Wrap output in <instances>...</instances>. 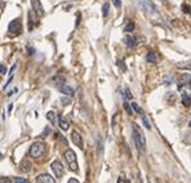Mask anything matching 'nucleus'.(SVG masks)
I'll return each instance as SVG.
<instances>
[{
	"mask_svg": "<svg viewBox=\"0 0 191 183\" xmlns=\"http://www.w3.org/2000/svg\"><path fill=\"white\" fill-rule=\"evenodd\" d=\"M47 151V145L43 143V142H35L31 145V148H30V155L35 157V159H39Z\"/></svg>",
	"mask_w": 191,
	"mask_h": 183,
	"instance_id": "7ed1b4c3",
	"label": "nucleus"
},
{
	"mask_svg": "<svg viewBox=\"0 0 191 183\" xmlns=\"http://www.w3.org/2000/svg\"><path fill=\"white\" fill-rule=\"evenodd\" d=\"M142 123L145 124V126H146L147 129H150V128H151V125H150V123H148V120H147V117H146L145 115H142Z\"/></svg>",
	"mask_w": 191,
	"mask_h": 183,
	"instance_id": "4be33fe9",
	"label": "nucleus"
},
{
	"mask_svg": "<svg viewBox=\"0 0 191 183\" xmlns=\"http://www.w3.org/2000/svg\"><path fill=\"white\" fill-rule=\"evenodd\" d=\"M181 99H182V104L185 107H190L191 106V94H188L187 92H183L182 93Z\"/></svg>",
	"mask_w": 191,
	"mask_h": 183,
	"instance_id": "ddd939ff",
	"label": "nucleus"
},
{
	"mask_svg": "<svg viewBox=\"0 0 191 183\" xmlns=\"http://www.w3.org/2000/svg\"><path fill=\"white\" fill-rule=\"evenodd\" d=\"M61 102L63 103V106H69L71 103V99L70 98H66V97H63V98H61Z\"/></svg>",
	"mask_w": 191,
	"mask_h": 183,
	"instance_id": "5701e85b",
	"label": "nucleus"
},
{
	"mask_svg": "<svg viewBox=\"0 0 191 183\" xmlns=\"http://www.w3.org/2000/svg\"><path fill=\"white\" fill-rule=\"evenodd\" d=\"M36 183H56L54 178H53L50 174L48 173H43V174H39L35 179Z\"/></svg>",
	"mask_w": 191,
	"mask_h": 183,
	"instance_id": "9d476101",
	"label": "nucleus"
},
{
	"mask_svg": "<svg viewBox=\"0 0 191 183\" xmlns=\"http://www.w3.org/2000/svg\"><path fill=\"white\" fill-rule=\"evenodd\" d=\"M58 124H59V128L62 129V130H67V129L70 128V124H69V121L65 119V117H59V120H58Z\"/></svg>",
	"mask_w": 191,
	"mask_h": 183,
	"instance_id": "2eb2a0df",
	"label": "nucleus"
},
{
	"mask_svg": "<svg viewBox=\"0 0 191 183\" xmlns=\"http://www.w3.org/2000/svg\"><path fill=\"white\" fill-rule=\"evenodd\" d=\"M47 119L52 123V125H57V123H58V117H57V115L53 112V111H49L47 114Z\"/></svg>",
	"mask_w": 191,
	"mask_h": 183,
	"instance_id": "4468645a",
	"label": "nucleus"
},
{
	"mask_svg": "<svg viewBox=\"0 0 191 183\" xmlns=\"http://www.w3.org/2000/svg\"><path fill=\"white\" fill-rule=\"evenodd\" d=\"M63 156H65V160L67 161L69 164V168L71 171H78L79 166H78V160H76V154L72 151L71 148L66 150L65 154H63Z\"/></svg>",
	"mask_w": 191,
	"mask_h": 183,
	"instance_id": "f03ea898",
	"label": "nucleus"
},
{
	"mask_svg": "<svg viewBox=\"0 0 191 183\" xmlns=\"http://www.w3.org/2000/svg\"><path fill=\"white\" fill-rule=\"evenodd\" d=\"M67 183H79V180H78L76 178H70V179L67 180Z\"/></svg>",
	"mask_w": 191,
	"mask_h": 183,
	"instance_id": "7c9ffc66",
	"label": "nucleus"
},
{
	"mask_svg": "<svg viewBox=\"0 0 191 183\" xmlns=\"http://www.w3.org/2000/svg\"><path fill=\"white\" fill-rule=\"evenodd\" d=\"M133 125V139H134V143L137 150H145L146 148V138L145 134L142 132V129L137 125V124H132Z\"/></svg>",
	"mask_w": 191,
	"mask_h": 183,
	"instance_id": "f257e3e1",
	"label": "nucleus"
},
{
	"mask_svg": "<svg viewBox=\"0 0 191 183\" xmlns=\"http://www.w3.org/2000/svg\"><path fill=\"white\" fill-rule=\"evenodd\" d=\"M12 110H13V104L10 103V104H9V107H8V112L10 114V112H12Z\"/></svg>",
	"mask_w": 191,
	"mask_h": 183,
	"instance_id": "473e14b6",
	"label": "nucleus"
},
{
	"mask_svg": "<svg viewBox=\"0 0 191 183\" xmlns=\"http://www.w3.org/2000/svg\"><path fill=\"white\" fill-rule=\"evenodd\" d=\"M124 109H125V111H126V114L128 115H133V111H132V104H129L126 101H124Z\"/></svg>",
	"mask_w": 191,
	"mask_h": 183,
	"instance_id": "aec40b11",
	"label": "nucleus"
},
{
	"mask_svg": "<svg viewBox=\"0 0 191 183\" xmlns=\"http://www.w3.org/2000/svg\"><path fill=\"white\" fill-rule=\"evenodd\" d=\"M132 104V109L136 111V112H138V114H141V115H143V111H142V109H141V107L138 106V104H137L136 102H132L131 103Z\"/></svg>",
	"mask_w": 191,
	"mask_h": 183,
	"instance_id": "412c9836",
	"label": "nucleus"
},
{
	"mask_svg": "<svg viewBox=\"0 0 191 183\" xmlns=\"http://www.w3.org/2000/svg\"><path fill=\"white\" fill-rule=\"evenodd\" d=\"M148 183H150V182H148Z\"/></svg>",
	"mask_w": 191,
	"mask_h": 183,
	"instance_id": "c9c22d12",
	"label": "nucleus"
},
{
	"mask_svg": "<svg viewBox=\"0 0 191 183\" xmlns=\"http://www.w3.org/2000/svg\"><path fill=\"white\" fill-rule=\"evenodd\" d=\"M0 74H2V75L7 74V67H5V66H3V64H0Z\"/></svg>",
	"mask_w": 191,
	"mask_h": 183,
	"instance_id": "cd10ccee",
	"label": "nucleus"
},
{
	"mask_svg": "<svg viewBox=\"0 0 191 183\" xmlns=\"http://www.w3.org/2000/svg\"><path fill=\"white\" fill-rule=\"evenodd\" d=\"M57 135H58V138H59V142H61V143H63L65 146H67V141L65 139V137L61 135V134H57Z\"/></svg>",
	"mask_w": 191,
	"mask_h": 183,
	"instance_id": "393cba45",
	"label": "nucleus"
},
{
	"mask_svg": "<svg viewBox=\"0 0 191 183\" xmlns=\"http://www.w3.org/2000/svg\"><path fill=\"white\" fill-rule=\"evenodd\" d=\"M182 8L185 9V13H190V8H188L186 4H183V5H182Z\"/></svg>",
	"mask_w": 191,
	"mask_h": 183,
	"instance_id": "2f4dec72",
	"label": "nucleus"
},
{
	"mask_svg": "<svg viewBox=\"0 0 191 183\" xmlns=\"http://www.w3.org/2000/svg\"><path fill=\"white\" fill-rule=\"evenodd\" d=\"M31 5H33V10L36 13V16H39V17L44 16V8L41 5L40 0H31Z\"/></svg>",
	"mask_w": 191,
	"mask_h": 183,
	"instance_id": "1a4fd4ad",
	"label": "nucleus"
},
{
	"mask_svg": "<svg viewBox=\"0 0 191 183\" xmlns=\"http://www.w3.org/2000/svg\"><path fill=\"white\" fill-rule=\"evenodd\" d=\"M124 44L128 48H134L137 45V39L132 35H125L124 36Z\"/></svg>",
	"mask_w": 191,
	"mask_h": 183,
	"instance_id": "9b49d317",
	"label": "nucleus"
},
{
	"mask_svg": "<svg viewBox=\"0 0 191 183\" xmlns=\"http://www.w3.org/2000/svg\"><path fill=\"white\" fill-rule=\"evenodd\" d=\"M2 159H3V154H2V152H0V160H2Z\"/></svg>",
	"mask_w": 191,
	"mask_h": 183,
	"instance_id": "72a5a7b5",
	"label": "nucleus"
},
{
	"mask_svg": "<svg viewBox=\"0 0 191 183\" xmlns=\"http://www.w3.org/2000/svg\"><path fill=\"white\" fill-rule=\"evenodd\" d=\"M14 183H27V180H26L25 178H19V177H17V178L14 179Z\"/></svg>",
	"mask_w": 191,
	"mask_h": 183,
	"instance_id": "a878e982",
	"label": "nucleus"
},
{
	"mask_svg": "<svg viewBox=\"0 0 191 183\" xmlns=\"http://www.w3.org/2000/svg\"><path fill=\"white\" fill-rule=\"evenodd\" d=\"M34 13H35L34 10L28 13V30H30V31L34 28V23H35V21H34Z\"/></svg>",
	"mask_w": 191,
	"mask_h": 183,
	"instance_id": "f3484780",
	"label": "nucleus"
},
{
	"mask_svg": "<svg viewBox=\"0 0 191 183\" xmlns=\"http://www.w3.org/2000/svg\"><path fill=\"white\" fill-rule=\"evenodd\" d=\"M112 2H114V5L116 8H120L121 7V2H120V0H112Z\"/></svg>",
	"mask_w": 191,
	"mask_h": 183,
	"instance_id": "c85d7f7f",
	"label": "nucleus"
},
{
	"mask_svg": "<svg viewBox=\"0 0 191 183\" xmlns=\"http://www.w3.org/2000/svg\"><path fill=\"white\" fill-rule=\"evenodd\" d=\"M57 88H58V90L62 93V94H65V95H67V97H74V94H75V90H74L70 85H67V84H58L57 85Z\"/></svg>",
	"mask_w": 191,
	"mask_h": 183,
	"instance_id": "0eeeda50",
	"label": "nucleus"
},
{
	"mask_svg": "<svg viewBox=\"0 0 191 183\" xmlns=\"http://www.w3.org/2000/svg\"><path fill=\"white\" fill-rule=\"evenodd\" d=\"M71 141H72V143L75 145V146H78L80 150H83V147H84L83 137H81L76 130H72V133H71Z\"/></svg>",
	"mask_w": 191,
	"mask_h": 183,
	"instance_id": "6e6552de",
	"label": "nucleus"
},
{
	"mask_svg": "<svg viewBox=\"0 0 191 183\" xmlns=\"http://www.w3.org/2000/svg\"><path fill=\"white\" fill-rule=\"evenodd\" d=\"M8 30H9V32L13 36L19 35L21 32H22V23H21V19L19 18H16L13 21H10V23L8 26Z\"/></svg>",
	"mask_w": 191,
	"mask_h": 183,
	"instance_id": "20e7f679",
	"label": "nucleus"
},
{
	"mask_svg": "<svg viewBox=\"0 0 191 183\" xmlns=\"http://www.w3.org/2000/svg\"><path fill=\"white\" fill-rule=\"evenodd\" d=\"M178 88L191 89V74H181L178 78Z\"/></svg>",
	"mask_w": 191,
	"mask_h": 183,
	"instance_id": "39448f33",
	"label": "nucleus"
},
{
	"mask_svg": "<svg viewBox=\"0 0 191 183\" xmlns=\"http://www.w3.org/2000/svg\"><path fill=\"white\" fill-rule=\"evenodd\" d=\"M125 95H126V98L132 99V93H131V90H129V89H125Z\"/></svg>",
	"mask_w": 191,
	"mask_h": 183,
	"instance_id": "c756f323",
	"label": "nucleus"
},
{
	"mask_svg": "<svg viewBox=\"0 0 191 183\" xmlns=\"http://www.w3.org/2000/svg\"><path fill=\"white\" fill-rule=\"evenodd\" d=\"M19 169H21V171H23V173H30L31 169H33V165H31L28 160H22L19 163Z\"/></svg>",
	"mask_w": 191,
	"mask_h": 183,
	"instance_id": "f8f14e48",
	"label": "nucleus"
},
{
	"mask_svg": "<svg viewBox=\"0 0 191 183\" xmlns=\"http://www.w3.org/2000/svg\"><path fill=\"white\" fill-rule=\"evenodd\" d=\"M109 10H110V5H109V3H105L103 7H102V16H103L105 18L109 16Z\"/></svg>",
	"mask_w": 191,
	"mask_h": 183,
	"instance_id": "a211bd4d",
	"label": "nucleus"
},
{
	"mask_svg": "<svg viewBox=\"0 0 191 183\" xmlns=\"http://www.w3.org/2000/svg\"><path fill=\"white\" fill-rule=\"evenodd\" d=\"M50 168H52L53 174H54L57 178H62L63 177V173H65V168H63V165L61 164V161L54 160L50 164Z\"/></svg>",
	"mask_w": 191,
	"mask_h": 183,
	"instance_id": "423d86ee",
	"label": "nucleus"
},
{
	"mask_svg": "<svg viewBox=\"0 0 191 183\" xmlns=\"http://www.w3.org/2000/svg\"><path fill=\"white\" fill-rule=\"evenodd\" d=\"M190 128H191V121H190Z\"/></svg>",
	"mask_w": 191,
	"mask_h": 183,
	"instance_id": "f704fd0d",
	"label": "nucleus"
},
{
	"mask_svg": "<svg viewBox=\"0 0 191 183\" xmlns=\"http://www.w3.org/2000/svg\"><path fill=\"white\" fill-rule=\"evenodd\" d=\"M133 30H134V23L132 22V21H129L124 27V32H132Z\"/></svg>",
	"mask_w": 191,
	"mask_h": 183,
	"instance_id": "6ab92c4d",
	"label": "nucleus"
},
{
	"mask_svg": "<svg viewBox=\"0 0 191 183\" xmlns=\"http://www.w3.org/2000/svg\"><path fill=\"white\" fill-rule=\"evenodd\" d=\"M146 61H147L148 63L155 64V63L157 62V58H156V56H155V53L148 52V53H147V56H146Z\"/></svg>",
	"mask_w": 191,
	"mask_h": 183,
	"instance_id": "dca6fc26",
	"label": "nucleus"
},
{
	"mask_svg": "<svg viewBox=\"0 0 191 183\" xmlns=\"http://www.w3.org/2000/svg\"><path fill=\"white\" fill-rule=\"evenodd\" d=\"M0 183H12V180L8 177H0Z\"/></svg>",
	"mask_w": 191,
	"mask_h": 183,
	"instance_id": "b1692460",
	"label": "nucleus"
},
{
	"mask_svg": "<svg viewBox=\"0 0 191 183\" xmlns=\"http://www.w3.org/2000/svg\"><path fill=\"white\" fill-rule=\"evenodd\" d=\"M118 66H120L123 71H125V70H126V67H125V64H124V62H123V61H118Z\"/></svg>",
	"mask_w": 191,
	"mask_h": 183,
	"instance_id": "bb28decb",
	"label": "nucleus"
}]
</instances>
